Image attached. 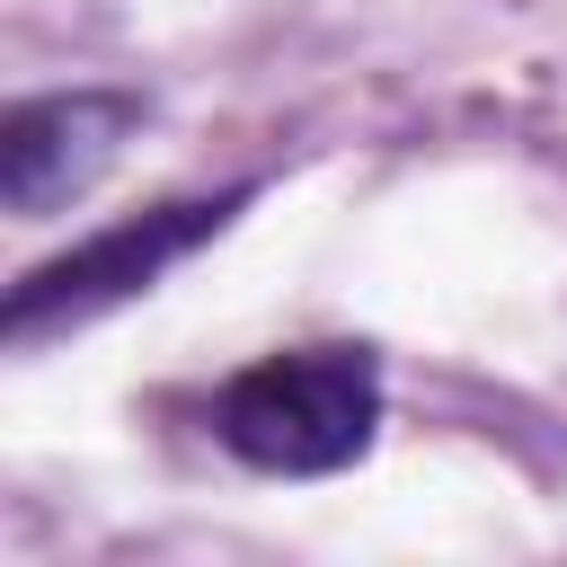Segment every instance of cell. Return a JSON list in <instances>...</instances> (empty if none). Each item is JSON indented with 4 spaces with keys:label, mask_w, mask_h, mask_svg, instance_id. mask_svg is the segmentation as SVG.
<instances>
[{
    "label": "cell",
    "mask_w": 567,
    "mask_h": 567,
    "mask_svg": "<svg viewBox=\"0 0 567 567\" xmlns=\"http://www.w3.org/2000/svg\"><path fill=\"white\" fill-rule=\"evenodd\" d=\"M381 434L372 346H284L213 390V443L266 478H337Z\"/></svg>",
    "instance_id": "cell-1"
},
{
    "label": "cell",
    "mask_w": 567,
    "mask_h": 567,
    "mask_svg": "<svg viewBox=\"0 0 567 567\" xmlns=\"http://www.w3.org/2000/svg\"><path fill=\"white\" fill-rule=\"evenodd\" d=\"M248 195H257V186L168 195V204H151V213H124V221H106V230L71 239L62 257L27 266V275L9 284V310H0L9 346H44V337H62V328L106 319L115 301H142L168 266H186L204 239H221V230L239 221V204H248Z\"/></svg>",
    "instance_id": "cell-2"
},
{
    "label": "cell",
    "mask_w": 567,
    "mask_h": 567,
    "mask_svg": "<svg viewBox=\"0 0 567 567\" xmlns=\"http://www.w3.org/2000/svg\"><path fill=\"white\" fill-rule=\"evenodd\" d=\"M142 97L133 89H44V97H18L0 115V204L44 221L62 213L71 195H89L115 151L142 133Z\"/></svg>",
    "instance_id": "cell-3"
}]
</instances>
